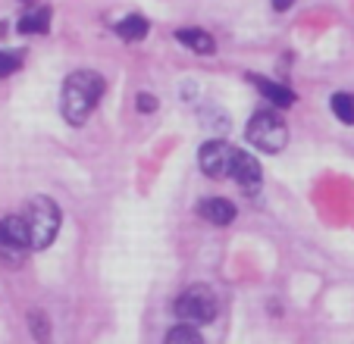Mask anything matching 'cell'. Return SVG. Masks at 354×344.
Returning a JSON list of instances; mask_svg holds the SVG:
<instances>
[{
  "instance_id": "1",
  "label": "cell",
  "mask_w": 354,
  "mask_h": 344,
  "mask_svg": "<svg viewBox=\"0 0 354 344\" xmlns=\"http://www.w3.org/2000/svg\"><path fill=\"white\" fill-rule=\"evenodd\" d=\"M104 97V79L91 69H79L63 82L60 94V110L66 116L69 126H82L91 116V110L97 106V100Z\"/></svg>"
},
{
  "instance_id": "2",
  "label": "cell",
  "mask_w": 354,
  "mask_h": 344,
  "mask_svg": "<svg viewBox=\"0 0 354 344\" xmlns=\"http://www.w3.org/2000/svg\"><path fill=\"white\" fill-rule=\"evenodd\" d=\"M60 222H63V213L57 207V200L50 198H32L26 207V225H28V235H32V251H44L57 241L60 235Z\"/></svg>"
},
{
  "instance_id": "3",
  "label": "cell",
  "mask_w": 354,
  "mask_h": 344,
  "mask_svg": "<svg viewBox=\"0 0 354 344\" xmlns=\"http://www.w3.org/2000/svg\"><path fill=\"white\" fill-rule=\"evenodd\" d=\"M245 135H248V141L263 153H276L288 144V128H286V122H282L279 113H273V110L254 113V116L248 120Z\"/></svg>"
},
{
  "instance_id": "4",
  "label": "cell",
  "mask_w": 354,
  "mask_h": 344,
  "mask_svg": "<svg viewBox=\"0 0 354 344\" xmlns=\"http://www.w3.org/2000/svg\"><path fill=\"white\" fill-rule=\"evenodd\" d=\"M176 316L188 325H207L216 316V294L207 285H192L176 298Z\"/></svg>"
},
{
  "instance_id": "5",
  "label": "cell",
  "mask_w": 354,
  "mask_h": 344,
  "mask_svg": "<svg viewBox=\"0 0 354 344\" xmlns=\"http://www.w3.org/2000/svg\"><path fill=\"white\" fill-rule=\"evenodd\" d=\"M28 251H32V235H28L26 216L0 219V257L7 263H19Z\"/></svg>"
},
{
  "instance_id": "6",
  "label": "cell",
  "mask_w": 354,
  "mask_h": 344,
  "mask_svg": "<svg viewBox=\"0 0 354 344\" xmlns=\"http://www.w3.org/2000/svg\"><path fill=\"white\" fill-rule=\"evenodd\" d=\"M239 153L241 151L232 147L229 141H207V144L198 151V163L210 179H232V169H235Z\"/></svg>"
},
{
  "instance_id": "7",
  "label": "cell",
  "mask_w": 354,
  "mask_h": 344,
  "mask_svg": "<svg viewBox=\"0 0 354 344\" xmlns=\"http://www.w3.org/2000/svg\"><path fill=\"white\" fill-rule=\"evenodd\" d=\"M232 182H239V188H245V191H257V188H261V163H257L251 153L241 151L239 160H235Z\"/></svg>"
},
{
  "instance_id": "8",
  "label": "cell",
  "mask_w": 354,
  "mask_h": 344,
  "mask_svg": "<svg viewBox=\"0 0 354 344\" xmlns=\"http://www.w3.org/2000/svg\"><path fill=\"white\" fill-rule=\"evenodd\" d=\"M248 82L257 88V91L263 94V97L270 100V104L276 106V110H286V106H292L295 104V94L288 91L286 85H279V82H273V79H263V75H248Z\"/></svg>"
},
{
  "instance_id": "9",
  "label": "cell",
  "mask_w": 354,
  "mask_h": 344,
  "mask_svg": "<svg viewBox=\"0 0 354 344\" xmlns=\"http://www.w3.org/2000/svg\"><path fill=\"white\" fill-rule=\"evenodd\" d=\"M198 213L214 225H229L235 219V204L226 198H207L198 204Z\"/></svg>"
},
{
  "instance_id": "10",
  "label": "cell",
  "mask_w": 354,
  "mask_h": 344,
  "mask_svg": "<svg viewBox=\"0 0 354 344\" xmlns=\"http://www.w3.org/2000/svg\"><path fill=\"white\" fill-rule=\"evenodd\" d=\"M176 38H179L182 44L188 47V50H194V53H204V57L216 50L214 38H210V35L204 32V28H179V32H176Z\"/></svg>"
},
{
  "instance_id": "11",
  "label": "cell",
  "mask_w": 354,
  "mask_h": 344,
  "mask_svg": "<svg viewBox=\"0 0 354 344\" xmlns=\"http://www.w3.org/2000/svg\"><path fill=\"white\" fill-rule=\"evenodd\" d=\"M47 28H50V10L47 7L28 10V13L19 19V32L22 35H44Z\"/></svg>"
},
{
  "instance_id": "12",
  "label": "cell",
  "mask_w": 354,
  "mask_h": 344,
  "mask_svg": "<svg viewBox=\"0 0 354 344\" xmlns=\"http://www.w3.org/2000/svg\"><path fill=\"white\" fill-rule=\"evenodd\" d=\"M116 35H120L122 41H141L147 35V19L145 16H138V13L126 16V19L116 26Z\"/></svg>"
},
{
  "instance_id": "13",
  "label": "cell",
  "mask_w": 354,
  "mask_h": 344,
  "mask_svg": "<svg viewBox=\"0 0 354 344\" xmlns=\"http://www.w3.org/2000/svg\"><path fill=\"white\" fill-rule=\"evenodd\" d=\"M333 113L345 126H354V94H348V91L333 94Z\"/></svg>"
},
{
  "instance_id": "14",
  "label": "cell",
  "mask_w": 354,
  "mask_h": 344,
  "mask_svg": "<svg viewBox=\"0 0 354 344\" xmlns=\"http://www.w3.org/2000/svg\"><path fill=\"white\" fill-rule=\"evenodd\" d=\"M163 344H204V338L198 335V329L194 325H176V329H169V335H167V341Z\"/></svg>"
},
{
  "instance_id": "15",
  "label": "cell",
  "mask_w": 354,
  "mask_h": 344,
  "mask_svg": "<svg viewBox=\"0 0 354 344\" xmlns=\"http://www.w3.org/2000/svg\"><path fill=\"white\" fill-rule=\"evenodd\" d=\"M22 66V53L19 50H0V79L13 75Z\"/></svg>"
},
{
  "instance_id": "16",
  "label": "cell",
  "mask_w": 354,
  "mask_h": 344,
  "mask_svg": "<svg viewBox=\"0 0 354 344\" xmlns=\"http://www.w3.org/2000/svg\"><path fill=\"white\" fill-rule=\"evenodd\" d=\"M28 323H32V332H35V338H38V341H47V335H50V325H47V319L41 316L38 310H35L32 316H28Z\"/></svg>"
},
{
  "instance_id": "17",
  "label": "cell",
  "mask_w": 354,
  "mask_h": 344,
  "mask_svg": "<svg viewBox=\"0 0 354 344\" xmlns=\"http://www.w3.org/2000/svg\"><path fill=\"white\" fill-rule=\"evenodd\" d=\"M138 110H141V113H154V110H157V97L138 94Z\"/></svg>"
},
{
  "instance_id": "18",
  "label": "cell",
  "mask_w": 354,
  "mask_h": 344,
  "mask_svg": "<svg viewBox=\"0 0 354 344\" xmlns=\"http://www.w3.org/2000/svg\"><path fill=\"white\" fill-rule=\"evenodd\" d=\"M292 3H295V0H273V10H276V13H286Z\"/></svg>"
}]
</instances>
